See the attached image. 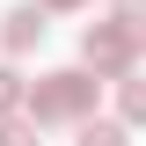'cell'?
<instances>
[{
	"label": "cell",
	"mask_w": 146,
	"mask_h": 146,
	"mask_svg": "<svg viewBox=\"0 0 146 146\" xmlns=\"http://www.w3.org/2000/svg\"><path fill=\"white\" fill-rule=\"evenodd\" d=\"M139 51H146V15L139 7H117L110 22H88V36H80V58L95 73H110V80H124L139 66Z\"/></svg>",
	"instance_id": "cell-1"
},
{
	"label": "cell",
	"mask_w": 146,
	"mask_h": 146,
	"mask_svg": "<svg viewBox=\"0 0 146 146\" xmlns=\"http://www.w3.org/2000/svg\"><path fill=\"white\" fill-rule=\"evenodd\" d=\"M36 117V124H80V117H95V66H66V73H44L29 88V102H22Z\"/></svg>",
	"instance_id": "cell-2"
},
{
	"label": "cell",
	"mask_w": 146,
	"mask_h": 146,
	"mask_svg": "<svg viewBox=\"0 0 146 146\" xmlns=\"http://www.w3.org/2000/svg\"><path fill=\"white\" fill-rule=\"evenodd\" d=\"M44 15H51V7H44V0H15V7H7V15H0V44H7V51H36V44H44Z\"/></svg>",
	"instance_id": "cell-3"
},
{
	"label": "cell",
	"mask_w": 146,
	"mask_h": 146,
	"mask_svg": "<svg viewBox=\"0 0 146 146\" xmlns=\"http://www.w3.org/2000/svg\"><path fill=\"white\" fill-rule=\"evenodd\" d=\"M117 110H124V124H146V73L117 80Z\"/></svg>",
	"instance_id": "cell-4"
},
{
	"label": "cell",
	"mask_w": 146,
	"mask_h": 146,
	"mask_svg": "<svg viewBox=\"0 0 146 146\" xmlns=\"http://www.w3.org/2000/svg\"><path fill=\"white\" fill-rule=\"evenodd\" d=\"M80 146H131L124 124H102V117H80Z\"/></svg>",
	"instance_id": "cell-5"
},
{
	"label": "cell",
	"mask_w": 146,
	"mask_h": 146,
	"mask_svg": "<svg viewBox=\"0 0 146 146\" xmlns=\"http://www.w3.org/2000/svg\"><path fill=\"white\" fill-rule=\"evenodd\" d=\"M22 102H29V88H22V73H15V66H0V117H15Z\"/></svg>",
	"instance_id": "cell-6"
},
{
	"label": "cell",
	"mask_w": 146,
	"mask_h": 146,
	"mask_svg": "<svg viewBox=\"0 0 146 146\" xmlns=\"http://www.w3.org/2000/svg\"><path fill=\"white\" fill-rule=\"evenodd\" d=\"M0 146H36V117H0Z\"/></svg>",
	"instance_id": "cell-7"
},
{
	"label": "cell",
	"mask_w": 146,
	"mask_h": 146,
	"mask_svg": "<svg viewBox=\"0 0 146 146\" xmlns=\"http://www.w3.org/2000/svg\"><path fill=\"white\" fill-rule=\"evenodd\" d=\"M44 7H51V15H73V7H88V0H44Z\"/></svg>",
	"instance_id": "cell-8"
}]
</instances>
